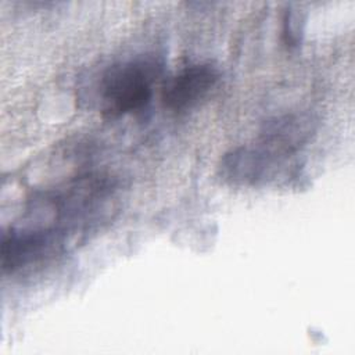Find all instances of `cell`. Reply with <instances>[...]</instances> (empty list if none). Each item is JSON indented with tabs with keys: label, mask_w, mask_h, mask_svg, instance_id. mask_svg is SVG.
<instances>
[{
	"label": "cell",
	"mask_w": 355,
	"mask_h": 355,
	"mask_svg": "<svg viewBox=\"0 0 355 355\" xmlns=\"http://www.w3.org/2000/svg\"><path fill=\"white\" fill-rule=\"evenodd\" d=\"M64 232L53 226L11 229L1 241V269L15 273L61 252Z\"/></svg>",
	"instance_id": "cell-2"
},
{
	"label": "cell",
	"mask_w": 355,
	"mask_h": 355,
	"mask_svg": "<svg viewBox=\"0 0 355 355\" xmlns=\"http://www.w3.org/2000/svg\"><path fill=\"white\" fill-rule=\"evenodd\" d=\"M304 18L298 11H286L283 19V42L287 47H297L302 36Z\"/></svg>",
	"instance_id": "cell-6"
},
{
	"label": "cell",
	"mask_w": 355,
	"mask_h": 355,
	"mask_svg": "<svg viewBox=\"0 0 355 355\" xmlns=\"http://www.w3.org/2000/svg\"><path fill=\"white\" fill-rule=\"evenodd\" d=\"M318 129V119L311 112H290L265 122L255 143L280 162L288 161L302 150Z\"/></svg>",
	"instance_id": "cell-3"
},
{
	"label": "cell",
	"mask_w": 355,
	"mask_h": 355,
	"mask_svg": "<svg viewBox=\"0 0 355 355\" xmlns=\"http://www.w3.org/2000/svg\"><path fill=\"white\" fill-rule=\"evenodd\" d=\"M164 62L153 54L136 55L107 67L97 83L100 110L115 118L144 108L162 73Z\"/></svg>",
	"instance_id": "cell-1"
},
{
	"label": "cell",
	"mask_w": 355,
	"mask_h": 355,
	"mask_svg": "<svg viewBox=\"0 0 355 355\" xmlns=\"http://www.w3.org/2000/svg\"><path fill=\"white\" fill-rule=\"evenodd\" d=\"M283 165L257 144L241 146L222 157L219 175L230 184L255 186L272 179Z\"/></svg>",
	"instance_id": "cell-5"
},
{
	"label": "cell",
	"mask_w": 355,
	"mask_h": 355,
	"mask_svg": "<svg viewBox=\"0 0 355 355\" xmlns=\"http://www.w3.org/2000/svg\"><path fill=\"white\" fill-rule=\"evenodd\" d=\"M219 79L220 71L215 64H190L166 82L162 90V103L173 112L191 110L211 93Z\"/></svg>",
	"instance_id": "cell-4"
}]
</instances>
